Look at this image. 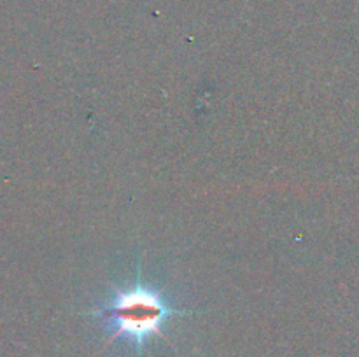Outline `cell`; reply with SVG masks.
<instances>
[{"label":"cell","mask_w":359,"mask_h":357,"mask_svg":"<svg viewBox=\"0 0 359 357\" xmlns=\"http://www.w3.org/2000/svg\"><path fill=\"white\" fill-rule=\"evenodd\" d=\"M112 290H114L112 296L88 315L100 318L105 324L109 331L107 345L114 343L116 340L125 338L126 342L132 343L139 357L142 356L147 338L151 336L167 338L163 328L172 317L195 314L193 310L175 308L163 290L149 286L140 279V272L133 286L114 287Z\"/></svg>","instance_id":"6da1fadb"}]
</instances>
